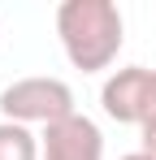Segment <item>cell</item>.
Returning <instances> with one entry per match:
<instances>
[{
	"label": "cell",
	"mask_w": 156,
	"mask_h": 160,
	"mask_svg": "<svg viewBox=\"0 0 156 160\" xmlns=\"http://www.w3.org/2000/svg\"><path fill=\"white\" fill-rule=\"evenodd\" d=\"M39 143H44V160H104V134L82 112L48 126Z\"/></svg>",
	"instance_id": "277c9868"
},
{
	"label": "cell",
	"mask_w": 156,
	"mask_h": 160,
	"mask_svg": "<svg viewBox=\"0 0 156 160\" xmlns=\"http://www.w3.org/2000/svg\"><path fill=\"white\" fill-rule=\"evenodd\" d=\"M56 35L74 69L100 74L117 61L122 39H126L122 9L113 0H65L56 9Z\"/></svg>",
	"instance_id": "6da1fadb"
},
{
	"label": "cell",
	"mask_w": 156,
	"mask_h": 160,
	"mask_svg": "<svg viewBox=\"0 0 156 160\" xmlns=\"http://www.w3.org/2000/svg\"><path fill=\"white\" fill-rule=\"evenodd\" d=\"M139 152L156 160V121H148V126H139Z\"/></svg>",
	"instance_id": "8992f818"
},
{
	"label": "cell",
	"mask_w": 156,
	"mask_h": 160,
	"mask_svg": "<svg viewBox=\"0 0 156 160\" xmlns=\"http://www.w3.org/2000/svg\"><path fill=\"white\" fill-rule=\"evenodd\" d=\"M148 87H152V69L148 65H126V69H113L104 78L100 104L113 121L122 126H143L148 121Z\"/></svg>",
	"instance_id": "3957f363"
},
{
	"label": "cell",
	"mask_w": 156,
	"mask_h": 160,
	"mask_svg": "<svg viewBox=\"0 0 156 160\" xmlns=\"http://www.w3.org/2000/svg\"><path fill=\"white\" fill-rule=\"evenodd\" d=\"M0 160H44V143L30 126L18 121H0Z\"/></svg>",
	"instance_id": "5b68a950"
},
{
	"label": "cell",
	"mask_w": 156,
	"mask_h": 160,
	"mask_svg": "<svg viewBox=\"0 0 156 160\" xmlns=\"http://www.w3.org/2000/svg\"><path fill=\"white\" fill-rule=\"evenodd\" d=\"M0 112L4 121H18V126H56L65 117H74V91L70 82L48 78V74H35V78H13L0 91Z\"/></svg>",
	"instance_id": "7a4b0ae2"
},
{
	"label": "cell",
	"mask_w": 156,
	"mask_h": 160,
	"mask_svg": "<svg viewBox=\"0 0 156 160\" xmlns=\"http://www.w3.org/2000/svg\"><path fill=\"white\" fill-rule=\"evenodd\" d=\"M122 160H152V156H143V152H130V156H122Z\"/></svg>",
	"instance_id": "52a82bcc"
}]
</instances>
